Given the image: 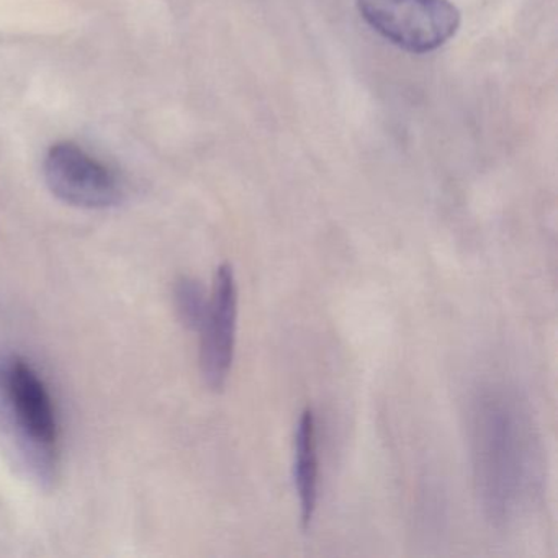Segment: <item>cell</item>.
Returning a JSON list of instances; mask_svg holds the SVG:
<instances>
[{"label":"cell","instance_id":"1","mask_svg":"<svg viewBox=\"0 0 558 558\" xmlns=\"http://www.w3.org/2000/svg\"><path fill=\"white\" fill-rule=\"evenodd\" d=\"M470 449L476 493L486 518L508 524L531 501L538 482V444L518 395L478 391L470 410Z\"/></svg>","mask_w":558,"mask_h":558},{"label":"cell","instance_id":"2","mask_svg":"<svg viewBox=\"0 0 558 558\" xmlns=\"http://www.w3.org/2000/svg\"><path fill=\"white\" fill-rule=\"evenodd\" d=\"M355 5L372 31L407 53L439 50L462 24L450 0H355Z\"/></svg>","mask_w":558,"mask_h":558},{"label":"cell","instance_id":"3","mask_svg":"<svg viewBox=\"0 0 558 558\" xmlns=\"http://www.w3.org/2000/svg\"><path fill=\"white\" fill-rule=\"evenodd\" d=\"M44 175L51 194L73 207L102 210L123 198L119 175L73 142L54 143L48 149Z\"/></svg>","mask_w":558,"mask_h":558},{"label":"cell","instance_id":"4","mask_svg":"<svg viewBox=\"0 0 558 558\" xmlns=\"http://www.w3.org/2000/svg\"><path fill=\"white\" fill-rule=\"evenodd\" d=\"M238 287L233 267L221 264L201 328V371L214 391L223 390L230 377L236 345Z\"/></svg>","mask_w":558,"mask_h":558},{"label":"cell","instance_id":"5","mask_svg":"<svg viewBox=\"0 0 558 558\" xmlns=\"http://www.w3.org/2000/svg\"><path fill=\"white\" fill-rule=\"evenodd\" d=\"M5 398L22 436L40 452L51 453L60 439V424L44 378L25 359L14 357L4 374Z\"/></svg>","mask_w":558,"mask_h":558},{"label":"cell","instance_id":"6","mask_svg":"<svg viewBox=\"0 0 558 558\" xmlns=\"http://www.w3.org/2000/svg\"><path fill=\"white\" fill-rule=\"evenodd\" d=\"M295 488L300 499V515L303 529H308L318 505L319 462L316 444V420L312 408L300 416L295 433V463H293Z\"/></svg>","mask_w":558,"mask_h":558},{"label":"cell","instance_id":"7","mask_svg":"<svg viewBox=\"0 0 558 558\" xmlns=\"http://www.w3.org/2000/svg\"><path fill=\"white\" fill-rule=\"evenodd\" d=\"M174 299L181 322L189 329L201 328L208 305L202 283L192 277H181L175 283Z\"/></svg>","mask_w":558,"mask_h":558}]
</instances>
